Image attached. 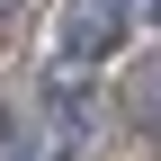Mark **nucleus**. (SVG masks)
<instances>
[{
  "label": "nucleus",
  "instance_id": "1",
  "mask_svg": "<svg viewBox=\"0 0 161 161\" xmlns=\"http://www.w3.org/2000/svg\"><path fill=\"white\" fill-rule=\"evenodd\" d=\"M134 27V0H63V27H54V63H80L98 72Z\"/></svg>",
  "mask_w": 161,
  "mask_h": 161
},
{
  "label": "nucleus",
  "instance_id": "2",
  "mask_svg": "<svg viewBox=\"0 0 161 161\" xmlns=\"http://www.w3.org/2000/svg\"><path fill=\"white\" fill-rule=\"evenodd\" d=\"M0 161H72L54 116H0Z\"/></svg>",
  "mask_w": 161,
  "mask_h": 161
},
{
  "label": "nucleus",
  "instance_id": "3",
  "mask_svg": "<svg viewBox=\"0 0 161 161\" xmlns=\"http://www.w3.org/2000/svg\"><path fill=\"white\" fill-rule=\"evenodd\" d=\"M134 125L161 134V80H143V90H134Z\"/></svg>",
  "mask_w": 161,
  "mask_h": 161
},
{
  "label": "nucleus",
  "instance_id": "4",
  "mask_svg": "<svg viewBox=\"0 0 161 161\" xmlns=\"http://www.w3.org/2000/svg\"><path fill=\"white\" fill-rule=\"evenodd\" d=\"M134 18H152V27H161V0H134Z\"/></svg>",
  "mask_w": 161,
  "mask_h": 161
},
{
  "label": "nucleus",
  "instance_id": "5",
  "mask_svg": "<svg viewBox=\"0 0 161 161\" xmlns=\"http://www.w3.org/2000/svg\"><path fill=\"white\" fill-rule=\"evenodd\" d=\"M0 18H18V0H0Z\"/></svg>",
  "mask_w": 161,
  "mask_h": 161
}]
</instances>
